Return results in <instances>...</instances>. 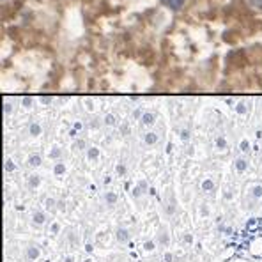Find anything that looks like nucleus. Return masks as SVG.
I'll list each match as a JSON object with an SVG mask.
<instances>
[{
  "label": "nucleus",
  "instance_id": "obj_1",
  "mask_svg": "<svg viewBox=\"0 0 262 262\" xmlns=\"http://www.w3.org/2000/svg\"><path fill=\"white\" fill-rule=\"evenodd\" d=\"M41 257V246L39 245H29L25 248V259L30 262H36Z\"/></svg>",
  "mask_w": 262,
  "mask_h": 262
},
{
  "label": "nucleus",
  "instance_id": "obj_2",
  "mask_svg": "<svg viewBox=\"0 0 262 262\" xmlns=\"http://www.w3.org/2000/svg\"><path fill=\"white\" fill-rule=\"evenodd\" d=\"M156 243L161 246V248H167L168 245H170V236H168L167 230H160L156 236Z\"/></svg>",
  "mask_w": 262,
  "mask_h": 262
},
{
  "label": "nucleus",
  "instance_id": "obj_3",
  "mask_svg": "<svg viewBox=\"0 0 262 262\" xmlns=\"http://www.w3.org/2000/svg\"><path fill=\"white\" fill-rule=\"evenodd\" d=\"M115 239H117V243H121V245H126V243H129V239H131L129 230L117 229V232H115Z\"/></svg>",
  "mask_w": 262,
  "mask_h": 262
},
{
  "label": "nucleus",
  "instance_id": "obj_4",
  "mask_svg": "<svg viewBox=\"0 0 262 262\" xmlns=\"http://www.w3.org/2000/svg\"><path fill=\"white\" fill-rule=\"evenodd\" d=\"M45 220H46L45 214L37 211V213H34V214H32V225H34V227H43V225H45Z\"/></svg>",
  "mask_w": 262,
  "mask_h": 262
},
{
  "label": "nucleus",
  "instance_id": "obj_5",
  "mask_svg": "<svg viewBox=\"0 0 262 262\" xmlns=\"http://www.w3.org/2000/svg\"><path fill=\"white\" fill-rule=\"evenodd\" d=\"M144 250L147 253H152L154 250H156V241H145L144 243Z\"/></svg>",
  "mask_w": 262,
  "mask_h": 262
},
{
  "label": "nucleus",
  "instance_id": "obj_6",
  "mask_svg": "<svg viewBox=\"0 0 262 262\" xmlns=\"http://www.w3.org/2000/svg\"><path fill=\"white\" fill-rule=\"evenodd\" d=\"M59 230H60V225H59V223H53L52 229H50V234H52V236H57V234H59Z\"/></svg>",
  "mask_w": 262,
  "mask_h": 262
},
{
  "label": "nucleus",
  "instance_id": "obj_7",
  "mask_svg": "<svg viewBox=\"0 0 262 262\" xmlns=\"http://www.w3.org/2000/svg\"><path fill=\"white\" fill-rule=\"evenodd\" d=\"M183 241L186 243V245H193V236H191V234H184Z\"/></svg>",
  "mask_w": 262,
  "mask_h": 262
},
{
  "label": "nucleus",
  "instance_id": "obj_8",
  "mask_svg": "<svg viewBox=\"0 0 262 262\" xmlns=\"http://www.w3.org/2000/svg\"><path fill=\"white\" fill-rule=\"evenodd\" d=\"M69 243H71V245H78V237H76L75 232L69 234Z\"/></svg>",
  "mask_w": 262,
  "mask_h": 262
},
{
  "label": "nucleus",
  "instance_id": "obj_9",
  "mask_svg": "<svg viewBox=\"0 0 262 262\" xmlns=\"http://www.w3.org/2000/svg\"><path fill=\"white\" fill-rule=\"evenodd\" d=\"M167 4H170L172 7H179L183 4V0H167Z\"/></svg>",
  "mask_w": 262,
  "mask_h": 262
},
{
  "label": "nucleus",
  "instance_id": "obj_10",
  "mask_svg": "<svg viewBox=\"0 0 262 262\" xmlns=\"http://www.w3.org/2000/svg\"><path fill=\"white\" fill-rule=\"evenodd\" d=\"M39 156H32V158H30V165H32V167H34V165H39Z\"/></svg>",
  "mask_w": 262,
  "mask_h": 262
},
{
  "label": "nucleus",
  "instance_id": "obj_11",
  "mask_svg": "<svg viewBox=\"0 0 262 262\" xmlns=\"http://www.w3.org/2000/svg\"><path fill=\"white\" fill-rule=\"evenodd\" d=\"M245 168H246V161H243V160L237 161V170H245Z\"/></svg>",
  "mask_w": 262,
  "mask_h": 262
},
{
  "label": "nucleus",
  "instance_id": "obj_12",
  "mask_svg": "<svg viewBox=\"0 0 262 262\" xmlns=\"http://www.w3.org/2000/svg\"><path fill=\"white\" fill-rule=\"evenodd\" d=\"M163 260H165V262H172V260H174V255H172V253H165V255H163Z\"/></svg>",
  "mask_w": 262,
  "mask_h": 262
},
{
  "label": "nucleus",
  "instance_id": "obj_13",
  "mask_svg": "<svg viewBox=\"0 0 262 262\" xmlns=\"http://www.w3.org/2000/svg\"><path fill=\"white\" fill-rule=\"evenodd\" d=\"M250 2H252L255 7H259V9H262V0H250Z\"/></svg>",
  "mask_w": 262,
  "mask_h": 262
},
{
  "label": "nucleus",
  "instance_id": "obj_14",
  "mask_svg": "<svg viewBox=\"0 0 262 262\" xmlns=\"http://www.w3.org/2000/svg\"><path fill=\"white\" fill-rule=\"evenodd\" d=\"M37 183H39L37 177H30V186H37Z\"/></svg>",
  "mask_w": 262,
  "mask_h": 262
},
{
  "label": "nucleus",
  "instance_id": "obj_15",
  "mask_svg": "<svg viewBox=\"0 0 262 262\" xmlns=\"http://www.w3.org/2000/svg\"><path fill=\"white\" fill-rule=\"evenodd\" d=\"M106 202H108V204H114L115 202V195H108V196H106Z\"/></svg>",
  "mask_w": 262,
  "mask_h": 262
},
{
  "label": "nucleus",
  "instance_id": "obj_16",
  "mask_svg": "<svg viewBox=\"0 0 262 262\" xmlns=\"http://www.w3.org/2000/svg\"><path fill=\"white\" fill-rule=\"evenodd\" d=\"M213 188V183L211 181H207V183H204V190H211Z\"/></svg>",
  "mask_w": 262,
  "mask_h": 262
},
{
  "label": "nucleus",
  "instance_id": "obj_17",
  "mask_svg": "<svg viewBox=\"0 0 262 262\" xmlns=\"http://www.w3.org/2000/svg\"><path fill=\"white\" fill-rule=\"evenodd\" d=\"M62 262H75V257L73 255H68V257H64V260Z\"/></svg>",
  "mask_w": 262,
  "mask_h": 262
},
{
  "label": "nucleus",
  "instance_id": "obj_18",
  "mask_svg": "<svg viewBox=\"0 0 262 262\" xmlns=\"http://www.w3.org/2000/svg\"><path fill=\"white\" fill-rule=\"evenodd\" d=\"M53 204H55V202H53L52 199H50V200H46V207H48V209H52V207H53Z\"/></svg>",
  "mask_w": 262,
  "mask_h": 262
},
{
  "label": "nucleus",
  "instance_id": "obj_19",
  "mask_svg": "<svg viewBox=\"0 0 262 262\" xmlns=\"http://www.w3.org/2000/svg\"><path fill=\"white\" fill-rule=\"evenodd\" d=\"M85 252L92 253V245H91V243H87V245H85Z\"/></svg>",
  "mask_w": 262,
  "mask_h": 262
},
{
  "label": "nucleus",
  "instance_id": "obj_20",
  "mask_svg": "<svg viewBox=\"0 0 262 262\" xmlns=\"http://www.w3.org/2000/svg\"><path fill=\"white\" fill-rule=\"evenodd\" d=\"M13 163H11V161H7V163H6V170H13Z\"/></svg>",
  "mask_w": 262,
  "mask_h": 262
},
{
  "label": "nucleus",
  "instance_id": "obj_21",
  "mask_svg": "<svg viewBox=\"0 0 262 262\" xmlns=\"http://www.w3.org/2000/svg\"><path fill=\"white\" fill-rule=\"evenodd\" d=\"M89 156H91V158H96V156H98V151H91V152H89Z\"/></svg>",
  "mask_w": 262,
  "mask_h": 262
},
{
  "label": "nucleus",
  "instance_id": "obj_22",
  "mask_svg": "<svg viewBox=\"0 0 262 262\" xmlns=\"http://www.w3.org/2000/svg\"><path fill=\"white\" fill-rule=\"evenodd\" d=\"M83 262H92V259H85V260H83Z\"/></svg>",
  "mask_w": 262,
  "mask_h": 262
}]
</instances>
